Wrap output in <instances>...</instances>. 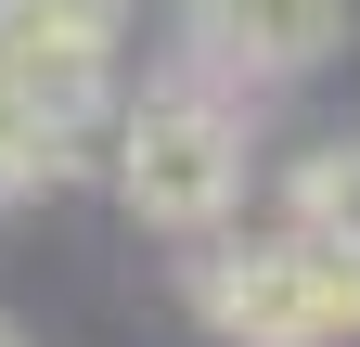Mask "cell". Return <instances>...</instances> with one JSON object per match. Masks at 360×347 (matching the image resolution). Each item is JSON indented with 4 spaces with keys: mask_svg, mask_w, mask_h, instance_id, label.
Instances as JSON below:
<instances>
[{
    "mask_svg": "<svg viewBox=\"0 0 360 347\" xmlns=\"http://www.w3.org/2000/svg\"><path fill=\"white\" fill-rule=\"evenodd\" d=\"M142 0H0V91L26 116H52L65 142L116 116V52Z\"/></svg>",
    "mask_w": 360,
    "mask_h": 347,
    "instance_id": "cell-3",
    "label": "cell"
},
{
    "mask_svg": "<svg viewBox=\"0 0 360 347\" xmlns=\"http://www.w3.org/2000/svg\"><path fill=\"white\" fill-rule=\"evenodd\" d=\"M180 296L219 347H360V257L347 244H309V232H245L232 219L193 232L180 257Z\"/></svg>",
    "mask_w": 360,
    "mask_h": 347,
    "instance_id": "cell-2",
    "label": "cell"
},
{
    "mask_svg": "<svg viewBox=\"0 0 360 347\" xmlns=\"http://www.w3.org/2000/svg\"><path fill=\"white\" fill-rule=\"evenodd\" d=\"M283 232H309V244H347V257H360V142L296 155V181H283Z\"/></svg>",
    "mask_w": 360,
    "mask_h": 347,
    "instance_id": "cell-5",
    "label": "cell"
},
{
    "mask_svg": "<svg viewBox=\"0 0 360 347\" xmlns=\"http://www.w3.org/2000/svg\"><path fill=\"white\" fill-rule=\"evenodd\" d=\"M103 167H116V206H129L142 232L193 244V232H219V219L245 206V103L219 91V77L167 65L142 103L103 116Z\"/></svg>",
    "mask_w": 360,
    "mask_h": 347,
    "instance_id": "cell-1",
    "label": "cell"
},
{
    "mask_svg": "<svg viewBox=\"0 0 360 347\" xmlns=\"http://www.w3.org/2000/svg\"><path fill=\"white\" fill-rule=\"evenodd\" d=\"M193 77H309V65H335L347 52V0H180V39H167Z\"/></svg>",
    "mask_w": 360,
    "mask_h": 347,
    "instance_id": "cell-4",
    "label": "cell"
},
{
    "mask_svg": "<svg viewBox=\"0 0 360 347\" xmlns=\"http://www.w3.org/2000/svg\"><path fill=\"white\" fill-rule=\"evenodd\" d=\"M77 155H90V142H65L52 116H26L13 91H0V206H26V193H52L65 167H77Z\"/></svg>",
    "mask_w": 360,
    "mask_h": 347,
    "instance_id": "cell-6",
    "label": "cell"
},
{
    "mask_svg": "<svg viewBox=\"0 0 360 347\" xmlns=\"http://www.w3.org/2000/svg\"><path fill=\"white\" fill-rule=\"evenodd\" d=\"M0 347H39V334H26V322H13V309H0Z\"/></svg>",
    "mask_w": 360,
    "mask_h": 347,
    "instance_id": "cell-7",
    "label": "cell"
}]
</instances>
